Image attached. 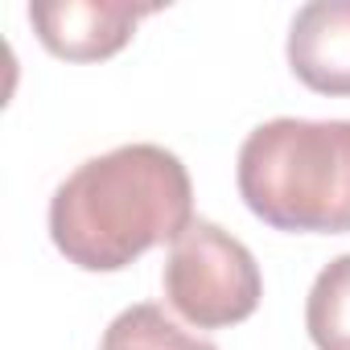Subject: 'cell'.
Here are the masks:
<instances>
[{
    "instance_id": "obj_1",
    "label": "cell",
    "mask_w": 350,
    "mask_h": 350,
    "mask_svg": "<svg viewBox=\"0 0 350 350\" xmlns=\"http://www.w3.org/2000/svg\"><path fill=\"white\" fill-rule=\"evenodd\" d=\"M190 223V173L161 144H120L91 157L50 198V239L83 272H120Z\"/></svg>"
},
{
    "instance_id": "obj_2",
    "label": "cell",
    "mask_w": 350,
    "mask_h": 350,
    "mask_svg": "<svg viewBox=\"0 0 350 350\" xmlns=\"http://www.w3.org/2000/svg\"><path fill=\"white\" fill-rule=\"evenodd\" d=\"M239 198L276 231H350V120H268L239 148Z\"/></svg>"
},
{
    "instance_id": "obj_3",
    "label": "cell",
    "mask_w": 350,
    "mask_h": 350,
    "mask_svg": "<svg viewBox=\"0 0 350 350\" xmlns=\"http://www.w3.org/2000/svg\"><path fill=\"white\" fill-rule=\"evenodd\" d=\"M165 301L194 329H227L256 313L264 297V276L256 256L219 223L194 219L165 260L161 272Z\"/></svg>"
},
{
    "instance_id": "obj_4",
    "label": "cell",
    "mask_w": 350,
    "mask_h": 350,
    "mask_svg": "<svg viewBox=\"0 0 350 350\" xmlns=\"http://www.w3.org/2000/svg\"><path fill=\"white\" fill-rule=\"evenodd\" d=\"M157 13L152 5H124V0H42L29 5V25L38 42L66 62H103L120 54L136 21Z\"/></svg>"
},
{
    "instance_id": "obj_5",
    "label": "cell",
    "mask_w": 350,
    "mask_h": 350,
    "mask_svg": "<svg viewBox=\"0 0 350 350\" xmlns=\"http://www.w3.org/2000/svg\"><path fill=\"white\" fill-rule=\"evenodd\" d=\"M288 66L309 91L350 99V0H313L297 9Z\"/></svg>"
},
{
    "instance_id": "obj_6",
    "label": "cell",
    "mask_w": 350,
    "mask_h": 350,
    "mask_svg": "<svg viewBox=\"0 0 350 350\" xmlns=\"http://www.w3.org/2000/svg\"><path fill=\"white\" fill-rule=\"evenodd\" d=\"M305 329L317 350H350V252L317 272L305 301Z\"/></svg>"
},
{
    "instance_id": "obj_7",
    "label": "cell",
    "mask_w": 350,
    "mask_h": 350,
    "mask_svg": "<svg viewBox=\"0 0 350 350\" xmlns=\"http://www.w3.org/2000/svg\"><path fill=\"white\" fill-rule=\"evenodd\" d=\"M99 350H219V346L211 338L182 329L161 305H132L107 325Z\"/></svg>"
}]
</instances>
